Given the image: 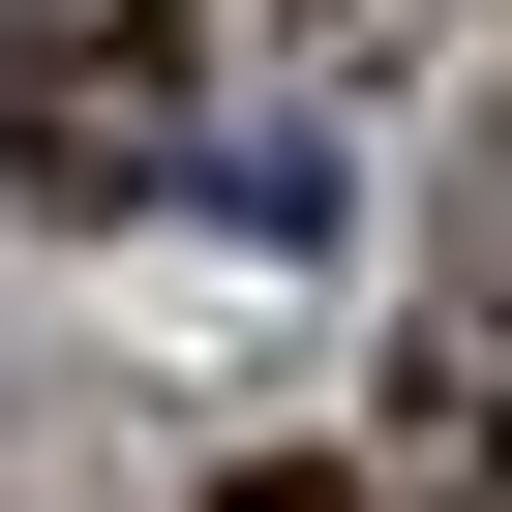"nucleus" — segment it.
Here are the masks:
<instances>
[{
	"label": "nucleus",
	"instance_id": "f257e3e1",
	"mask_svg": "<svg viewBox=\"0 0 512 512\" xmlns=\"http://www.w3.org/2000/svg\"><path fill=\"white\" fill-rule=\"evenodd\" d=\"M0 151H31L61 211H181V151H211V91H181V0H61V31L0 61Z\"/></svg>",
	"mask_w": 512,
	"mask_h": 512
},
{
	"label": "nucleus",
	"instance_id": "f03ea898",
	"mask_svg": "<svg viewBox=\"0 0 512 512\" xmlns=\"http://www.w3.org/2000/svg\"><path fill=\"white\" fill-rule=\"evenodd\" d=\"M241 512H362V482H241Z\"/></svg>",
	"mask_w": 512,
	"mask_h": 512
}]
</instances>
